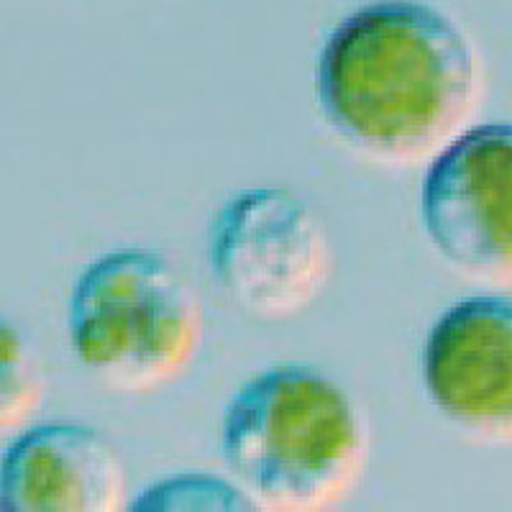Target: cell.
<instances>
[{
	"label": "cell",
	"mask_w": 512,
	"mask_h": 512,
	"mask_svg": "<svg viewBox=\"0 0 512 512\" xmlns=\"http://www.w3.org/2000/svg\"><path fill=\"white\" fill-rule=\"evenodd\" d=\"M482 77L472 39L446 11L379 0L328 34L315 67L323 121L382 164L433 159L466 131Z\"/></svg>",
	"instance_id": "1"
},
{
	"label": "cell",
	"mask_w": 512,
	"mask_h": 512,
	"mask_svg": "<svg viewBox=\"0 0 512 512\" xmlns=\"http://www.w3.org/2000/svg\"><path fill=\"white\" fill-rule=\"evenodd\" d=\"M369 451L364 410L310 364L254 374L223 413V461L264 510H333L361 484Z\"/></svg>",
	"instance_id": "2"
},
{
	"label": "cell",
	"mask_w": 512,
	"mask_h": 512,
	"mask_svg": "<svg viewBox=\"0 0 512 512\" xmlns=\"http://www.w3.org/2000/svg\"><path fill=\"white\" fill-rule=\"evenodd\" d=\"M67 331L82 367L123 395H149L195 364L205 313L195 287L167 256L118 249L82 269Z\"/></svg>",
	"instance_id": "3"
},
{
	"label": "cell",
	"mask_w": 512,
	"mask_h": 512,
	"mask_svg": "<svg viewBox=\"0 0 512 512\" xmlns=\"http://www.w3.org/2000/svg\"><path fill=\"white\" fill-rule=\"evenodd\" d=\"M210 274L259 320H292L318 303L333 274V244L297 192L251 187L228 198L208 228Z\"/></svg>",
	"instance_id": "4"
},
{
	"label": "cell",
	"mask_w": 512,
	"mask_h": 512,
	"mask_svg": "<svg viewBox=\"0 0 512 512\" xmlns=\"http://www.w3.org/2000/svg\"><path fill=\"white\" fill-rule=\"evenodd\" d=\"M420 218L433 249L461 277L512 285V126L466 128L433 157Z\"/></svg>",
	"instance_id": "5"
},
{
	"label": "cell",
	"mask_w": 512,
	"mask_h": 512,
	"mask_svg": "<svg viewBox=\"0 0 512 512\" xmlns=\"http://www.w3.org/2000/svg\"><path fill=\"white\" fill-rule=\"evenodd\" d=\"M423 382L438 413L484 443H512V300L472 297L433 323Z\"/></svg>",
	"instance_id": "6"
},
{
	"label": "cell",
	"mask_w": 512,
	"mask_h": 512,
	"mask_svg": "<svg viewBox=\"0 0 512 512\" xmlns=\"http://www.w3.org/2000/svg\"><path fill=\"white\" fill-rule=\"evenodd\" d=\"M126 489L118 448L93 425H29L0 456V510L118 512Z\"/></svg>",
	"instance_id": "7"
},
{
	"label": "cell",
	"mask_w": 512,
	"mask_h": 512,
	"mask_svg": "<svg viewBox=\"0 0 512 512\" xmlns=\"http://www.w3.org/2000/svg\"><path fill=\"white\" fill-rule=\"evenodd\" d=\"M47 400L39 354L13 323L0 318V438L18 436Z\"/></svg>",
	"instance_id": "8"
},
{
	"label": "cell",
	"mask_w": 512,
	"mask_h": 512,
	"mask_svg": "<svg viewBox=\"0 0 512 512\" xmlns=\"http://www.w3.org/2000/svg\"><path fill=\"white\" fill-rule=\"evenodd\" d=\"M136 512L154 510H256L254 497L244 487L210 474H177L152 484L136 497Z\"/></svg>",
	"instance_id": "9"
}]
</instances>
